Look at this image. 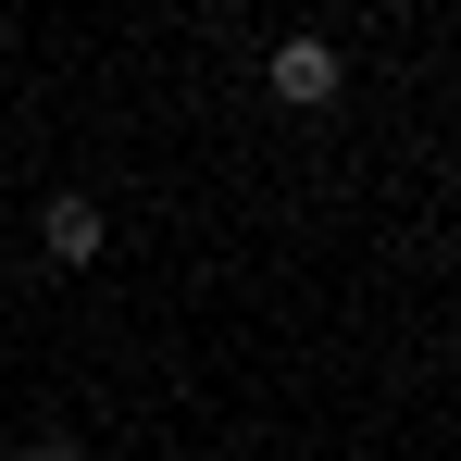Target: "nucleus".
Masks as SVG:
<instances>
[{
    "mask_svg": "<svg viewBox=\"0 0 461 461\" xmlns=\"http://www.w3.org/2000/svg\"><path fill=\"white\" fill-rule=\"evenodd\" d=\"M13 461H87V449H76V424H25V437H13Z\"/></svg>",
    "mask_w": 461,
    "mask_h": 461,
    "instance_id": "nucleus-3",
    "label": "nucleus"
},
{
    "mask_svg": "<svg viewBox=\"0 0 461 461\" xmlns=\"http://www.w3.org/2000/svg\"><path fill=\"white\" fill-rule=\"evenodd\" d=\"M38 249H50V262H63V275H87V262H100V249H113V212H100V200H76V187H63V200H38Z\"/></svg>",
    "mask_w": 461,
    "mask_h": 461,
    "instance_id": "nucleus-2",
    "label": "nucleus"
},
{
    "mask_svg": "<svg viewBox=\"0 0 461 461\" xmlns=\"http://www.w3.org/2000/svg\"><path fill=\"white\" fill-rule=\"evenodd\" d=\"M262 87H275L287 113H324V100L349 87V63H337V38H275V50H262Z\"/></svg>",
    "mask_w": 461,
    "mask_h": 461,
    "instance_id": "nucleus-1",
    "label": "nucleus"
},
{
    "mask_svg": "<svg viewBox=\"0 0 461 461\" xmlns=\"http://www.w3.org/2000/svg\"><path fill=\"white\" fill-rule=\"evenodd\" d=\"M0 212H13V175H0Z\"/></svg>",
    "mask_w": 461,
    "mask_h": 461,
    "instance_id": "nucleus-4",
    "label": "nucleus"
}]
</instances>
